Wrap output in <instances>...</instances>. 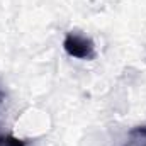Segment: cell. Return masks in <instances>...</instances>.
Returning <instances> with one entry per match:
<instances>
[{
	"label": "cell",
	"instance_id": "3957f363",
	"mask_svg": "<svg viewBox=\"0 0 146 146\" xmlns=\"http://www.w3.org/2000/svg\"><path fill=\"white\" fill-rule=\"evenodd\" d=\"M0 146H29V143L14 134H0Z\"/></svg>",
	"mask_w": 146,
	"mask_h": 146
},
{
	"label": "cell",
	"instance_id": "6da1fadb",
	"mask_svg": "<svg viewBox=\"0 0 146 146\" xmlns=\"http://www.w3.org/2000/svg\"><path fill=\"white\" fill-rule=\"evenodd\" d=\"M63 49L68 56L76 58V60H94L97 51H95V42L88 36L72 31L63 39Z\"/></svg>",
	"mask_w": 146,
	"mask_h": 146
},
{
	"label": "cell",
	"instance_id": "7a4b0ae2",
	"mask_svg": "<svg viewBox=\"0 0 146 146\" xmlns=\"http://www.w3.org/2000/svg\"><path fill=\"white\" fill-rule=\"evenodd\" d=\"M122 146H146V124H139L127 133Z\"/></svg>",
	"mask_w": 146,
	"mask_h": 146
}]
</instances>
